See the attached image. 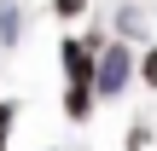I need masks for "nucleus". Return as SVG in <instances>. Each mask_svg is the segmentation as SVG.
<instances>
[{
  "mask_svg": "<svg viewBox=\"0 0 157 151\" xmlns=\"http://www.w3.org/2000/svg\"><path fill=\"white\" fill-rule=\"evenodd\" d=\"M128 81H140V58H134V52H128V41L117 35V41H105V47H99L93 93H99V99H117V93H128Z\"/></svg>",
  "mask_w": 157,
  "mask_h": 151,
  "instance_id": "nucleus-1",
  "label": "nucleus"
},
{
  "mask_svg": "<svg viewBox=\"0 0 157 151\" xmlns=\"http://www.w3.org/2000/svg\"><path fill=\"white\" fill-rule=\"evenodd\" d=\"M99 47H105V35H64L58 41V64H64V81H93L99 76Z\"/></svg>",
  "mask_w": 157,
  "mask_h": 151,
  "instance_id": "nucleus-2",
  "label": "nucleus"
},
{
  "mask_svg": "<svg viewBox=\"0 0 157 151\" xmlns=\"http://www.w3.org/2000/svg\"><path fill=\"white\" fill-rule=\"evenodd\" d=\"M93 105H99L93 81H64V116H70V122H87V116H93Z\"/></svg>",
  "mask_w": 157,
  "mask_h": 151,
  "instance_id": "nucleus-3",
  "label": "nucleus"
},
{
  "mask_svg": "<svg viewBox=\"0 0 157 151\" xmlns=\"http://www.w3.org/2000/svg\"><path fill=\"white\" fill-rule=\"evenodd\" d=\"M111 29H117L122 41H146V12H140L134 0H122V6L111 12Z\"/></svg>",
  "mask_w": 157,
  "mask_h": 151,
  "instance_id": "nucleus-4",
  "label": "nucleus"
},
{
  "mask_svg": "<svg viewBox=\"0 0 157 151\" xmlns=\"http://www.w3.org/2000/svg\"><path fill=\"white\" fill-rule=\"evenodd\" d=\"M17 41H23V6L17 0H0V47L12 52Z\"/></svg>",
  "mask_w": 157,
  "mask_h": 151,
  "instance_id": "nucleus-5",
  "label": "nucleus"
},
{
  "mask_svg": "<svg viewBox=\"0 0 157 151\" xmlns=\"http://www.w3.org/2000/svg\"><path fill=\"white\" fill-rule=\"evenodd\" d=\"M93 0H52V17H64V23H76L82 12H87Z\"/></svg>",
  "mask_w": 157,
  "mask_h": 151,
  "instance_id": "nucleus-6",
  "label": "nucleus"
},
{
  "mask_svg": "<svg viewBox=\"0 0 157 151\" xmlns=\"http://www.w3.org/2000/svg\"><path fill=\"white\" fill-rule=\"evenodd\" d=\"M140 81H146V87H157V47H146V52H140Z\"/></svg>",
  "mask_w": 157,
  "mask_h": 151,
  "instance_id": "nucleus-7",
  "label": "nucleus"
},
{
  "mask_svg": "<svg viewBox=\"0 0 157 151\" xmlns=\"http://www.w3.org/2000/svg\"><path fill=\"white\" fill-rule=\"evenodd\" d=\"M12 122H17V105H12V99H0V151H6V134H12Z\"/></svg>",
  "mask_w": 157,
  "mask_h": 151,
  "instance_id": "nucleus-8",
  "label": "nucleus"
}]
</instances>
